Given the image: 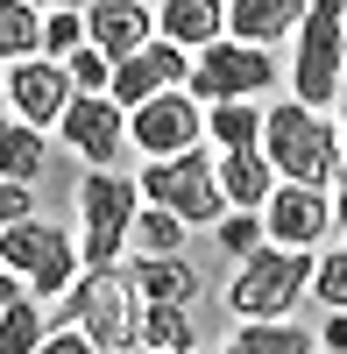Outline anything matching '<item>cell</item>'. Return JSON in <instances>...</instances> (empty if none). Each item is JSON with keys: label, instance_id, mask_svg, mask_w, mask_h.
<instances>
[{"label": "cell", "instance_id": "1", "mask_svg": "<svg viewBox=\"0 0 347 354\" xmlns=\"http://www.w3.org/2000/svg\"><path fill=\"white\" fill-rule=\"evenodd\" d=\"M263 156L276 163V177H291V185H333L340 177V128L326 121L319 106H263Z\"/></svg>", "mask_w": 347, "mask_h": 354}, {"label": "cell", "instance_id": "2", "mask_svg": "<svg viewBox=\"0 0 347 354\" xmlns=\"http://www.w3.org/2000/svg\"><path fill=\"white\" fill-rule=\"evenodd\" d=\"M135 312H142V290L128 283L121 262H85V270L64 283V298H57V319L85 326V340L100 354L135 347Z\"/></svg>", "mask_w": 347, "mask_h": 354}, {"label": "cell", "instance_id": "3", "mask_svg": "<svg viewBox=\"0 0 347 354\" xmlns=\"http://www.w3.org/2000/svg\"><path fill=\"white\" fill-rule=\"evenodd\" d=\"M305 290H312V248L263 241L241 255V277L227 283V312L234 319H291Z\"/></svg>", "mask_w": 347, "mask_h": 354}, {"label": "cell", "instance_id": "4", "mask_svg": "<svg viewBox=\"0 0 347 354\" xmlns=\"http://www.w3.org/2000/svg\"><path fill=\"white\" fill-rule=\"evenodd\" d=\"M0 262L21 277L28 298H64V283L85 270V262H78V241H71L57 220H36V213H21V220L0 227Z\"/></svg>", "mask_w": 347, "mask_h": 354}, {"label": "cell", "instance_id": "5", "mask_svg": "<svg viewBox=\"0 0 347 354\" xmlns=\"http://www.w3.org/2000/svg\"><path fill=\"white\" fill-rule=\"evenodd\" d=\"M135 185H142V198H149V205H170V213L191 220V227H213V220L227 213L220 170H213V156L198 149V142H191V149H178V156H156Z\"/></svg>", "mask_w": 347, "mask_h": 354}, {"label": "cell", "instance_id": "6", "mask_svg": "<svg viewBox=\"0 0 347 354\" xmlns=\"http://www.w3.org/2000/svg\"><path fill=\"white\" fill-rule=\"evenodd\" d=\"M340 0H312L305 21L291 28L298 57H291V93L305 106H333L340 100V78H347V43H340Z\"/></svg>", "mask_w": 347, "mask_h": 354}, {"label": "cell", "instance_id": "7", "mask_svg": "<svg viewBox=\"0 0 347 354\" xmlns=\"http://www.w3.org/2000/svg\"><path fill=\"white\" fill-rule=\"evenodd\" d=\"M135 205H142V185L121 177L113 163H100L93 177H85V185H78V220H85L78 262H121V241L135 227Z\"/></svg>", "mask_w": 347, "mask_h": 354}, {"label": "cell", "instance_id": "8", "mask_svg": "<svg viewBox=\"0 0 347 354\" xmlns=\"http://www.w3.org/2000/svg\"><path fill=\"white\" fill-rule=\"evenodd\" d=\"M185 85H191V100H255V93H270L276 85V64H270V50L263 43H227V36H213L206 50H198V64L185 71Z\"/></svg>", "mask_w": 347, "mask_h": 354}, {"label": "cell", "instance_id": "9", "mask_svg": "<svg viewBox=\"0 0 347 354\" xmlns=\"http://www.w3.org/2000/svg\"><path fill=\"white\" fill-rule=\"evenodd\" d=\"M198 135H206V100H191L185 85H170V93L128 106V142L142 156H178V149H191Z\"/></svg>", "mask_w": 347, "mask_h": 354}, {"label": "cell", "instance_id": "10", "mask_svg": "<svg viewBox=\"0 0 347 354\" xmlns=\"http://www.w3.org/2000/svg\"><path fill=\"white\" fill-rule=\"evenodd\" d=\"M263 227H270V241H283V248H319L326 234H333V198L319 185H291V177H276L270 198H263Z\"/></svg>", "mask_w": 347, "mask_h": 354}, {"label": "cell", "instance_id": "11", "mask_svg": "<svg viewBox=\"0 0 347 354\" xmlns=\"http://www.w3.org/2000/svg\"><path fill=\"white\" fill-rule=\"evenodd\" d=\"M0 93H8V106L21 113V121H36V128H57V113H64V100L78 93L71 85V71H64V57H15L8 64V85H0Z\"/></svg>", "mask_w": 347, "mask_h": 354}, {"label": "cell", "instance_id": "12", "mask_svg": "<svg viewBox=\"0 0 347 354\" xmlns=\"http://www.w3.org/2000/svg\"><path fill=\"white\" fill-rule=\"evenodd\" d=\"M57 135L85 163H113V149L128 142V106H113V93H71L64 113H57Z\"/></svg>", "mask_w": 347, "mask_h": 354}, {"label": "cell", "instance_id": "13", "mask_svg": "<svg viewBox=\"0 0 347 354\" xmlns=\"http://www.w3.org/2000/svg\"><path fill=\"white\" fill-rule=\"evenodd\" d=\"M185 50L178 43H142V50H128V57H113V85H106V93H113V106H142V100H156V93H170V85H185Z\"/></svg>", "mask_w": 347, "mask_h": 354}, {"label": "cell", "instance_id": "14", "mask_svg": "<svg viewBox=\"0 0 347 354\" xmlns=\"http://www.w3.org/2000/svg\"><path fill=\"white\" fill-rule=\"evenodd\" d=\"M156 36V8L149 0H85V43H100L106 57H128Z\"/></svg>", "mask_w": 347, "mask_h": 354}, {"label": "cell", "instance_id": "15", "mask_svg": "<svg viewBox=\"0 0 347 354\" xmlns=\"http://www.w3.org/2000/svg\"><path fill=\"white\" fill-rule=\"evenodd\" d=\"M128 283L142 290V305H191L198 298V270L185 262V248L178 255H135Z\"/></svg>", "mask_w": 347, "mask_h": 354}, {"label": "cell", "instance_id": "16", "mask_svg": "<svg viewBox=\"0 0 347 354\" xmlns=\"http://www.w3.org/2000/svg\"><path fill=\"white\" fill-rule=\"evenodd\" d=\"M156 36L178 50H206L213 36H227V0H156Z\"/></svg>", "mask_w": 347, "mask_h": 354}, {"label": "cell", "instance_id": "17", "mask_svg": "<svg viewBox=\"0 0 347 354\" xmlns=\"http://www.w3.org/2000/svg\"><path fill=\"white\" fill-rule=\"evenodd\" d=\"M213 170H220L227 205H255V213H263V198H270V185H276V163L263 156V142H234L227 163H213Z\"/></svg>", "mask_w": 347, "mask_h": 354}, {"label": "cell", "instance_id": "18", "mask_svg": "<svg viewBox=\"0 0 347 354\" xmlns=\"http://www.w3.org/2000/svg\"><path fill=\"white\" fill-rule=\"evenodd\" d=\"M305 8H312V0H234V8H227V36H241V43H283L305 21Z\"/></svg>", "mask_w": 347, "mask_h": 354}, {"label": "cell", "instance_id": "19", "mask_svg": "<svg viewBox=\"0 0 347 354\" xmlns=\"http://www.w3.org/2000/svg\"><path fill=\"white\" fill-rule=\"evenodd\" d=\"M135 347H149V354H191L198 347L191 312L185 305H142L135 312Z\"/></svg>", "mask_w": 347, "mask_h": 354}, {"label": "cell", "instance_id": "20", "mask_svg": "<svg viewBox=\"0 0 347 354\" xmlns=\"http://www.w3.org/2000/svg\"><path fill=\"white\" fill-rule=\"evenodd\" d=\"M43 163H50V142H43V128L36 121H0V177H21V185H36L43 177Z\"/></svg>", "mask_w": 347, "mask_h": 354}, {"label": "cell", "instance_id": "21", "mask_svg": "<svg viewBox=\"0 0 347 354\" xmlns=\"http://www.w3.org/2000/svg\"><path fill=\"white\" fill-rule=\"evenodd\" d=\"M227 347H234V354H305L319 340L298 333L291 319H241V333H227Z\"/></svg>", "mask_w": 347, "mask_h": 354}, {"label": "cell", "instance_id": "22", "mask_svg": "<svg viewBox=\"0 0 347 354\" xmlns=\"http://www.w3.org/2000/svg\"><path fill=\"white\" fill-rule=\"evenodd\" d=\"M185 234H191V220H178L170 205H149V198L135 205L128 241H142V255H178V248H185Z\"/></svg>", "mask_w": 347, "mask_h": 354}, {"label": "cell", "instance_id": "23", "mask_svg": "<svg viewBox=\"0 0 347 354\" xmlns=\"http://www.w3.org/2000/svg\"><path fill=\"white\" fill-rule=\"evenodd\" d=\"M43 326H50L43 298H28V290L8 298V305H0V354H36L43 347Z\"/></svg>", "mask_w": 347, "mask_h": 354}, {"label": "cell", "instance_id": "24", "mask_svg": "<svg viewBox=\"0 0 347 354\" xmlns=\"http://www.w3.org/2000/svg\"><path fill=\"white\" fill-rule=\"evenodd\" d=\"M43 50V8L36 0H0V64Z\"/></svg>", "mask_w": 347, "mask_h": 354}, {"label": "cell", "instance_id": "25", "mask_svg": "<svg viewBox=\"0 0 347 354\" xmlns=\"http://www.w3.org/2000/svg\"><path fill=\"white\" fill-rule=\"evenodd\" d=\"M206 135L220 142V149H234V142H263V106H248V100H213Z\"/></svg>", "mask_w": 347, "mask_h": 354}, {"label": "cell", "instance_id": "26", "mask_svg": "<svg viewBox=\"0 0 347 354\" xmlns=\"http://www.w3.org/2000/svg\"><path fill=\"white\" fill-rule=\"evenodd\" d=\"M213 227H220V248H227V255H248V248L270 241V227H263V213H255V205H227Z\"/></svg>", "mask_w": 347, "mask_h": 354}, {"label": "cell", "instance_id": "27", "mask_svg": "<svg viewBox=\"0 0 347 354\" xmlns=\"http://www.w3.org/2000/svg\"><path fill=\"white\" fill-rule=\"evenodd\" d=\"M64 71H71L78 93H106V85H113V57L100 43H78V50H64Z\"/></svg>", "mask_w": 347, "mask_h": 354}, {"label": "cell", "instance_id": "28", "mask_svg": "<svg viewBox=\"0 0 347 354\" xmlns=\"http://www.w3.org/2000/svg\"><path fill=\"white\" fill-rule=\"evenodd\" d=\"M312 298L347 312V241H340V248H326V255H312Z\"/></svg>", "mask_w": 347, "mask_h": 354}, {"label": "cell", "instance_id": "29", "mask_svg": "<svg viewBox=\"0 0 347 354\" xmlns=\"http://www.w3.org/2000/svg\"><path fill=\"white\" fill-rule=\"evenodd\" d=\"M78 43H85V8H78V0H64V8H43V50L64 57V50H78Z\"/></svg>", "mask_w": 347, "mask_h": 354}, {"label": "cell", "instance_id": "30", "mask_svg": "<svg viewBox=\"0 0 347 354\" xmlns=\"http://www.w3.org/2000/svg\"><path fill=\"white\" fill-rule=\"evenodd\" d=\"M21 213H36V192H28L21 177H0V227L21 220Z\"/></svg>", "mask_w": 347, "mask_h": 354}, {"label": "cell", "instance_id": "31", "mask_svg": "<svg viewBox=\"0 0 347 354\" xmlns=\"http://www.w3.org/2000/svg\"><path fill=\"white\" fill-rule=\"evenodd\" d=\"M312 340H319V347H333V354H347V312H340V305H326V326L312 333Z\"/></svg>", "mask_w": 347, "mask_h": 354}, {"label": "cell", "instance_id": "32", "mask_svg": "<svg viewBox=\"0 0 347 354\" xmlns=\"http://www.w3.org/2000/svg\"><path fill=\"white\" fill-rule=\"evenodd\" d=\"M326 198H333V227H347V163H340V177L326 185Z\"/></svg>", "mask_w": 347, "mask_h": 354}, {"label": "cell", "instance_id": "33", "mask_svg": "<svg viewBox=\"0 0 347 354\" xmlns=\"http://www.w3.org/2000/svg\"><path fill=\"white\" fill-rule=\"evenodd\" d=\"M8 298H21V277L8 270V262H0V305H8Z\"/></svg>", "mask_w": 347, "mask_h": 354}, {"label": "cell", "instance_id": "34", "mask_svg": "<svg viewBox=\"0 0 347 354\" xmlns=\"http://www.w3.org/2000/svg\"><path fill=\"white\" fill-rule=\"evenodd\" d=\"M340 149H347V100H340Z\"/></svg>", "mask_w": 347, "mask_h": 354}, {"label": "cell", "instance_id": "35", "mask_svg": "<svg viewBox=\"0 0 347 354\" xmlns=\"http://www.w3.org/2000/svg\"><path fill=\"white\" fill-rule=\"evenodd\" d=\"M36 8H64V0H36Z\"/></svg>", "mask_w": 347, "mask_h": 354}, {"label": "cell", "instance_id": "36", "mask_svg": "<svg viewBox=\"0 0 347 354\" xmlns=\"http://www.w3.org/2000/svg\"><path fill=\"white\" fill-rule=\"evenodd\" d=\"M340 43H347V15H340Z\"/></svg>", "mask_w": 347, "mask_h": 354}, {"label": "cell", "instance_id": "37", "mask_svg": "<svg viewBox=\"0 0 347 354\" xmlns=\"http://www.w3.org/2000/svg\"><path fill=\"white\" fill-rule=\"evenodd\" d=\"M0 100H8V93H0Z\"/></svg>", "mask_w": 347, "mask_h": 354}]
</instances>
